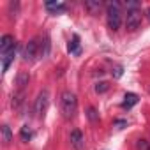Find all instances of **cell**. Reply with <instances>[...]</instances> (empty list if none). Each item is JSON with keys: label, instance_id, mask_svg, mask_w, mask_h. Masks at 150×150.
I'll list each match as a JSON object with an SVG mask.
<instances>
[{"label": "cell", "instance_id": "1", "mask_svg": "<svg viewBox=\"0 0 150 150\" xmlns=\"http://www.w3.org/2000/svg\"><path fill=\"white\" fill-rule=\"evenodd\" d=\"M60 110H62V115L65 120H71L74 118V115L78 113V99L72 92H64L62 97H60Z\"/></svg>", "mask_w": 150, "mask_h": 150}, {"label": "cell", "instance_id": "2", "mask_svg": "<svg viewBox=\"0 0 150 150\" xmlns=\"http://www.w3.org/2000/svg\"><path fill=\"white\" fill-rule=\"evenodd\" d=\"M106 18H108V27L111 30H118L122 25V11H120V4L118 2H110L106 7Z\"/></svg>", "mask_w": 150, "mask_h": 150}, {"label": "cell", "instance_id": "3", "mask_svg": "<svg viewBox=\"0 0 150 150\" xmlns=\"http://www.w3.org/2000/svg\"><path fill=\"white\" fill-rule=\"evenodd\" d=\"M48 104H50V94H48V90L39 92V96L35 99V104H34V113L37 117H44V113L48 110Z\"/></svg>", "mask_w": 150, "mask_h": 150}, {"label": "cell", "instance_id": "4", "mask_svg": "<svg viewBox=\"0 0 150 150\" xmlns=\"http://www.w3.org/2000/svg\"><path fill=\"white\" fill-rule=\"evenodd\" d=\"M141 23V11L138 7L127 9V16H125V27L127 30H136Z\"/></svg>", "mask_w": 150, "mask_h": 150}, {"label": "cell", "instance_id": "5", "mask_svg": "<svg viewBox=\"0 0 150 150\" xmlns=\"http://www.w3.org/2000/svg\"><path fill=\"white\" fill-rule=\"evenodd\" d=\"M37 50H39V42H37V39H30V41L27 42V46H25L23 58H25L27 62L35 60V57H37Z\"/></svg>", "mask_w": 150, "mask_h": 150}, {"label": "cell", "instance_id": "6", "mask_svg": "<svg viewBox=\"0 0 150 150\" xmlns=\"http://www.w3.org/2000/svg\"><path fill=\"white\" fill-rule=\"evenodd\" d=\"M16 48V41H14V37L13 35H4L2 39H0V55H6V53H9V51H13Z\"/></svg>", "mask_w": 150, "mask_h": 150}, {"label": "cell", "instance_id": "7", "mask_svg": "<svg viewBox=\"0 0 150 150\" xmlns=\"http://www.w3.org/2000/svg\"><path fill=\"white\" fill-rule=\"evenodd\" d=\"M69 139H71V145H72L74 148H76V150H83V146H85V138H83L81 131H78V129H74V131L71 132Z\"/></svg>", "mask_w": 150, "mask_h": 150}, {"label": "cell", "instance_id": "8", "mask_svg": "<svg viewBox=\"0 0 150 150\" xmlns=\"http://www.w3.org/2000/svg\"><path fill=\"white\" fill-rule=\"evenodd\" d=\"M28 81H30V74L28 72H25V71L18 72V76H16V87H18V90H25L27 85H28Z\"/></svg>", "mask_w": 150, "mask_h": 150}, {"label": "cell", "instance_id": "9", "mask_svg": "<svg viewBox=\"0 0 150 150\" xmlns=\"http://www.w3.org/2000/svg\"><path fill=\"white\" fill-rule=\"evenodd\" d=\"M67 51L71 55H80L81 53V48H80V37L78 35H72V39L69 41L67 44Z\"/></svg>", "mask_w": 150, "mask_h": 150}, {"label": "cell", "instance_id": "10", "mask_svg": "<svg viewBox=\"0 0 150 150\" xmlns=\"http://www.w3.org/2000/svg\"><path fill=\"white\" fill-rule=\"evenodd\" d=\"M14 57H16V48H14L13 51L6 53V55H2V72H7V71H9V65L13 64Z\"/></svg>", "mask_w": 150, "mask_h": 150}, {"label": "cell", "instance_id": "11", "mask_svg": "<svg viewBox=\"0 0 150 150\" xmlns=\"http://www.w3.org/2000/svg\"><path fill=\"white\" fill-rule=\"evenodd\" d=\"M136 103H138V96H136V94H132V92H127V94H125V97H124L122 108H124V110H131Z\"/></svg>", "mask_w": 150, "mask_h": 150}, {"label": "cell", "instance_id": "12", "mask_svg": "<svg viewBox=\"0 0 150 150\" xmlns=\"http://www.w3.org/2000/svg\"><path fill=\"white\" fill-rule=\"evenodd\" d=\"M46 9L57 14V13H64L67 7H65V4H62V2H46Z\"/></svg>", "mask_w": 150, "mask_h": 150}, {"label": "cell", "instance_id": "13", "mask_svg": "<svg viewBox=\"0 0 150 150\" xmlns=\"http://www.w3.org/2000/svg\"><path fill=\"white\" fill-rule=\"evenodd\" d=\"M23 101H25V90H18L14 94V97H13V106L16 110H20V106L23 104Z\"/></svg>", "mask_w": 150, "mask_h": 150}, {"label": "cell", "instance_id": "14", "mask_svg": "<svg viewBox=\"0 0 150 150\" xmlns=\"http://www.w3.org/2000/svg\"><path fill=\"white\" fill-rule=\"evenodd\" d=\"M101 6H103V4L99 2V0H85V7H87L92 14H94V13H97V11L101 9Z\"/></svg>", "mask_w": 150, "mask_h": 150}, {"label": "cell", "instance_id": "15", "mask_svg": "<svg viewBox=\"0 0 150 150\" xmlns=\"http://www.w3.org/2000/svg\"><path fill=\"white\" fill-rule=\"evenodd\" d=\"M11 139H13L11 127H9L7 124H4V125H2V141H4L6 145H9V143H11Z\"/></svg>", "mask_w": 150, "mask_h": 150}, {"label": "cell", "instance_id": "16", "mask_svg": "<svg viewBox=\"0 0 150 150\" xmlns=\"http://www.w3.org/2000/svg\"><path fill=\"white\" fill-rule=\"evenodd\" d=\"M20 138H21V141H30V139H32V131L28 129V125H23V127H21Z\"/></svg>", "mask_w": 150, "mask_h": 150}, {"label": "cell", "instance_id": "17", "mask_svg": "<svg viewBox=\"0 0 150 150\" xmlns=\"http://www.w3.org/2000/svg\"><path fill=\"white\" fill-rule=\"evenodd\" d=\"M87 117H88V120H90V122H99V113H97V111H96V108H92V106L87 110Z\"/></svg>", "mask_w": 150, "mask_h": 150}, {"label": "cell", "instance_id": "18", "mask_svg": "<svg viewBox=\"0 0 150 150\" xmlns=\"http://www.w3.org/2000/svg\"><path fill=\"white\" fill-rule=\"evenodd\" d=\"M108 88H110V85H108L106 81H101V83L96 85V92H97V94H103V92H106Z\"/></svg>", "mask_w": 150, "mask_h": 150}, {"label": "cell", "instance_id": "19", "mask_svg": "<svg viewBox=\"0 0 150 150\" xmlns=\"http://www.w3.org/2000/svg\"><path fill=\"white\" fill-rule=\"evenodd\" d=\"M111 74H113V78H115V80L122 78V74H124V67H122V65H117V67L111 71Z\"/></svg>", "mask_w": 150, "mask_h": 150}, {"label": "cell", "instance_id": "20", "mask_svg": "<svg viewBox=\"0 0 150 150\" xmlns=\"http://www.w3.org/2000/svg\"><path fill=\"white\" fill-rule=\"evenodd\" d=\"M138 148H139V150H150V146H148V143H146L145 139H139V141H138Z\"/></svg>", "mask_w": 150, "mask_h": 150}, {"label": "cell", "instance_id": "21", "mask_svg": "<svg viewBox=\"0 0 150 150\" xmlns=\"http://www.w3.org/2000/svg\"><path fill=\"white\" fill-rule=\"evenodd\" d=\"M50 55V39L46 37L44 39V53H42V57H48Z\"/></svg>", "mask_w": 150, "mask_h": 150}, {"label": "cell", "instance_id": "22", "mask_svg": "<svg viewBox=\"0 0 150 150\" xmlns=\"http://www.w3.org/2000/svg\"><path fill=\"white\" fill-rule=\"evenodd\" d=\"M117 125H118V129H122V125H125V122H124V120H120V122H117Z\"/></svg>", "mask_w": 150, "mask_h": 150}, {"label": "cell", "instance_id": "23", "mask_svg": "<svg viewBox=\"0 0 150 150\" xmlns=\"http://www.w3.org/2000/svg\"><path fill=\"white\" fill-rule=\"evenodd\" d=\"M148 16H150V9H148Z\"/></svg>", "mask_w": 150, "mask_h": 150}]
</instances>
